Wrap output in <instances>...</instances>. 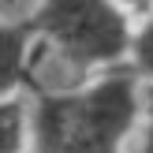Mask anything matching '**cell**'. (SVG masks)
<instances>
[{"instance_id":"2","label":"cell","mask_w":153,"mask_h":153,"mask_svg":"<svg viewBox=\"0 0 153 153\" xmlns=\"http://www.w3.org/2000/svg\"><path fill=\"white\" fill-rule=\"evenodd\" d=\"M22 19L34 41L41 37L79 82L94 67L112 71L131 56V19L112 0H37Z\"/></svg>"},{"instance_id":"3","label":"cell","mask_w":153,"mask_h":153,"mask_svg":"<svg viewBox=\"0 0 153 153\" xmlns=\"http://www.w3.org/2000/svg\"><path fill=\"white\" fill-rule=\"evenodd\" d=\"M34 34L26 19H0V97H15L30 82Z\"/></svg>"},{"instance_id":"8","label":"cell","mask_w":153,"mask_h":153,"mask_svg":"<svg viewBox=\"0 0 153 153\" xmlns=\"http://www.w3.org/2000/svg\"><path fill=\"white\" fill-rule=\"evenodd\" d=\"M15 15V0H0V19H11Z\"/></svg>"},{"instance_id":"7","label":"cell","mask_w":153,"mask_h":153,"mask_svg":"<svg viewBox=\"0 0 153 153\" xmlns=\"http://www.w3.org/2000/svg\"><path fill=\"white\" fill-rule=\"evenodd\" d=\"M112 4L120 7V11L131 19V15H142V19H149L153 15V0H112Z\"/></svg>"},{"instance_id":"5","label":"cell","mask_w":153,"mask_h":153,"mask_svg":"<svg viewBox=\"0 0 153 153\" xmlns=\"http://www.w3.org/2000/svg\"><path fill=\"white\" fill-rule=\"evenodd\" d=\"M127 60H131L127 67H131L142 82L153 86V15L138 26V34L131 37V56H127Z\"/></svg>"},{"instance_id":"1","label":"cell","mask_w":153,"mask_h":153,"mask_svg":"<svg viewBox=\"0 0 153 153\" xmlns=\"http://www.w3.org/2000/svg\"><path fill=\"white\" fill-rule=\"evenodd\" d=\"M146 82L131 67H112L101 79L64 94L26 97L30 153H127L138 134Z\"/></svg>"},{"instance_id":"6","label":"cell","mask_w":153,"mask_h":153,"mask_svg":"<svg viewBox=\"0 0 153 153\" xmlns=\"http://www.w3.org/2000/svg\"><path fill=\"white\" fill-rule=\"evenodd\" d=\"M142 108H146V120H142V134L134 142V153H153V86H146Z\"/></svg>"},{"instance_id":"4","label":"cell","mask_w":153,"mask_h":153,"mask_svg":"<svg viewBox=\"0 0 153 153\" xmlns=\"http://www.w3.org/2000/svg\"><path fill=\"white\" fill-rule=\"evenodd\" d=\"M0 153H26V97H0Z\"/></svg>"}]
</instances>
